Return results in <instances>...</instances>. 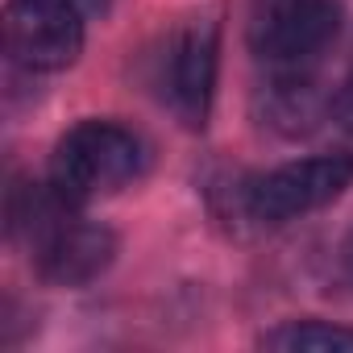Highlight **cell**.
<instances>
[{"label":"cell","instance_id":"4","mask_svg":"<svg viewBox=\"0 0 353 353\" xmlns=\"http://www.w3.org/2000/svg\"><path fill=\"white\" fill-rule=\"evenodd\" d=\"M5 46L30 71H63L83 50V13L67 0H9Z\"/></svg>","mask_w":353,"mask_h":353},{"label":"cell","instance_id":"5","mask_svg":"<svg viewBox=\"0 0 353 353\" xmlns=\"http://www.w3.org/2000/svg\"><path fill=\"white\" fill-rule=\"evenodd\" d=\"M216 59H221V38L212 21H192L170 38L166 59H162V92L166 104L174 108L183 125H204L216 92Z\"/></svg>","mask_w":353,"mask_h":353},{"label":"cell","instance_id":"9","mask_svg":"<svg viewBox=\"0 0 353 353\" xmlns=\"http://www.w3.org/2000/svg\"><path fill=\"white\" fill-rule=\"evenodd\" d=\"M67 5H75V9H79V13L88 17V13H100V9L108 5V0H67Z\"/></svg>","mask_w":353,"mask_h":353},{"label":"cell","instance_id":"1","mask_svg":"<svg viewBox=\"0 0 353 353\" xmlns=\"http://www.w3.org/2000/svg\"><path fill=\"white\" fill-rule=\"evenodd\" d=\"M141 170V141L112 125V121H83L75 125L50 158V183L71 196L75 204L112 196Z\"/></svg>","mask_w":353,"mask_h":353},{"label":"cell","instance_id":"6","mask_svg":"<svg viewBox=\"0 0 353 353\" xmlns=\"http://www.w3.org/2000/svg\"><path fill=\"white\" fill-rule=\"evenodd\" d=\"M262 349H279V353H353V328H336V324H320V320H291L279 324L274 332L262 336Z\"/></svg>","mask_w":353,"mask_h":353},{"label":"cell","instance_id":"2","mask_svg":"<svg viewBox=\"0 0 353 353\" xmlns=\"http://www.w3.org/2000/svg\"><path fill=\"white\" fill-rule=\"evenodd\" d=\"M341 30V0H254L250 46L274 67L316 59Z\"/></svg>","mask_w":353,"mask_h":353},{"label":"cell","instance_id":"3","mask_svg":"<svg viewBox=\"0 0 353 353\" xmlns=\"http://www.w3.org/2000/svg\"><path fill=\"white\" fill-rule=\"evenodd\" d=\"M349 183H353V158L349 154L299 158V162H287V166L262 174L250 188V212L258 221L283 225V221H295L312 208H324Z\"/></svg>","mask_w":353,"mask_h":353},{"label":"cell","instance_id":"10","mask_svg":"<svg viewBox=\"0 0 353 353\" xmlns=\"http://www.w3.org/2000/svg\"><path fill=\"white\" fill-rule=\"evenodd\" d=\"M345 262H349V274H353V241H349V254H345Z\"/></svg>","mask_w":353,"mask_h":353},{"label":"cell","instance_id":"8","mask_svg":"<svg viewBox=\"0 0 353 353\" xmlns=\"http://www.w3.org/2000/svg\"><path fill=\"white\" fill-rule=\"evenodd\" d=\"M332 117L341 121V129H349L353 133V75L341 83V92H336V100H332Z\"/></svg>","mask_w":353,"mask_h":353},{"label":"cell","instance_id":"7","mask_svg":"<svg viewBox=\"0 0 353 353\" xmlns=\"http://www.w3.org/2000/svg\"><path fill=\"white\" fill-rule=\"evenodd\" d=\"M270 125L287 129V133H299V129H312L316 117H320V96L307 79H279L270 88Z\"/></svg>","mask_w":353,"mask_h":353}]
</instances>
